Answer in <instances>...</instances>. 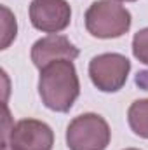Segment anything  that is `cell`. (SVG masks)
Instances as JSON below:
<instances>
[{"instance_id": "6da1fadb", "label": "cell", "mask_w": 148, "mask_h": 150, "mask_svg": "<svg viewBox=\"0 0 148 150\" xmlns=\"http://www.w3.org/2000/svg\"><path fill=\"white\" fill-rule=\"evenodd\" d=\"M38 94L42 103L54 112H68L80 94V82L70 59H58L40 70Z\"/></svg>"}, {"instance_id": "7a4b0ae2", "label": "cell", "mask_w": 148, "mask_h": 150, "mask_svg": "<svg viewBox=\"0 0 148 150\" xmlns=\"http://www.w3.org/2000/svg\"><path fill=\"white\" fill-rule=\"evenodd\" d=\"M85 28L92 37L118 38L131 28V12L113 0H98L85 12Z\"/></svg>"}, {"instance_id": "3957f363", "label": "cell", "mask_w": 148, "mask_h": 150, "mask_svg": "<svg viewBox=\"0 0 148 150\" xmlns=\"http://www.w3.org/2000/svg\"><path fill=\"white\" fill-rule=\"evenodd\" d=\"M110 126L98 113H82L66 127L70 150H105L110 143Z\"/></svg>"}, {"instance_id": "277c9868", "label": "cell", "mask_w": 148, "mask_h": 150, "mask_svg": "<svg viewBox=\"0 0 148 150\" xmlns=\"http://www.w3.org/2000/svg\"><path fill=\"white\" fill-rule=\"evenodd\" d=\"M131 72V61L117 52L94 56L89 63V77L92 84L103 93H117L124 87Z\"/></svg>"}, {"instance_id": "5b68a950", "label": "cell", "mask_w": 148, "mask_h": 150, "mask_svg": "<svg viewBox=\"0 0 148 150\" xmlns=\"http://www.w3.org/2000/svg\"><path fill=\"white\" fill-rule=\"evenodd\" d=\"M5 142L12 150H52L54 133L42 120L23 119L11 127Z\"/></svg>"}, {"instance_id": "8992f818", "label": "cell", "mask_w": 148, "mask_h": 150, "mask_svg": "<svg viewBox=\"0 0 148 150\" xmlns=\"http://www.w3.org/2000/svg\"><path fill=\"white\" fill-rule=\"evenodd\" d=\"M72 19V9L66 0H33L30 4L32 25L45 33L63 32Z\"/></svg>"}, {"instance_id": "52a82bcc", "label": "cell", "mask_w": 148, "mask_h": 150, "mask_svg": "<svg viewBox=\"0 0 148 150\" xmlns=\"http://www.w3.org/2000/svg\"><path fill=\"white\" fill-rule=\"evenodd\" d=\"M77 56H78V47H75L65 35H56V33L38 38L32 47V61L38 70L58 59L73 61Z\"/></svg>"}, {"instance_id": "ba28073f", "label": "cell", "mask_w": 148, "mask_h": 150, "mask_svg": "<svg viewBox=\"0 0 148 150\" xmlns=\"http://www.w3.org/2000/svg\"><path fill=\"white\" fill-rule=\"evenodd\" d=\"M127 120H129L131 129L138 136L148 140V98L147 100H138L129 107Z\"/></svg>"}, {"instance_id": "9c48e42d", "label": "cell", "mask_w": 148, "mask_h": 150, "mask_svg": "<svg viewBox=\"0 0 148 150\" xmlns=\"http://www.w3.org/2000/svg\"><path fill=\"white\" fill-rule=\"evenodd\" d=\"M132 54L136 59L148 65V28L140 30L132 38Z\"/></svg>"}, {"instance_id": "30bf717a", "label": "cell", "mask_w": 148, "mask_h": 150, "mask_svg": "<svg viewBox=\"0 0 148 150\" xmlns=\"http://www.w3.org/2000/svg\"><path fill=\"white\" fill-rule=\"evenodd\" d=\"M4 14H5V28H4V42H2V49H5L7 45H9V42L12 40V38H16V30H18V26H14L16 25V21H14V18L11 16V12H9V9L7 7H4Z\"/></svg>"}, {"instance_id": "8fae6325", "label": "cell", "mask_w": 148, "mask_h": 150, "mask_svg": "<svg viewBox=\"0 0 148 150\" xmlns=\"http://www.w3.org/2000/svg\"><path fill=\"white\" fill-rule=\"evenodd\" d=\"M0 150H12V149L7 145V142H2V145H0Z\"/></svg>"}, {"instance_id": "7c38bea8", "label": "cell", "mask_w": 148, "mask_h": 150, "mask_svg": "<svg viewBox=\"0 0 148 150\" xmlns=\"http://www.w3.org/2000/svg\"><path fill=\"white\" fill-rule=\"evenodd\" d=\"M118 2H136V0H118Z\"/></svg>"}, {"instance_id": "4fadbf2b", "label": "cell", "mask_w": 148, "mask_h": 150, "mask_svg": "<svg viewBox=\"0 0 148 150\" xmlns=\"http://www.w3.org/2000/svg\"><path fill=\"white\" fill-rule=\"evenodd\" d=\"M125 150H138V149H125Z\"/></svg>"}]
</instances>
